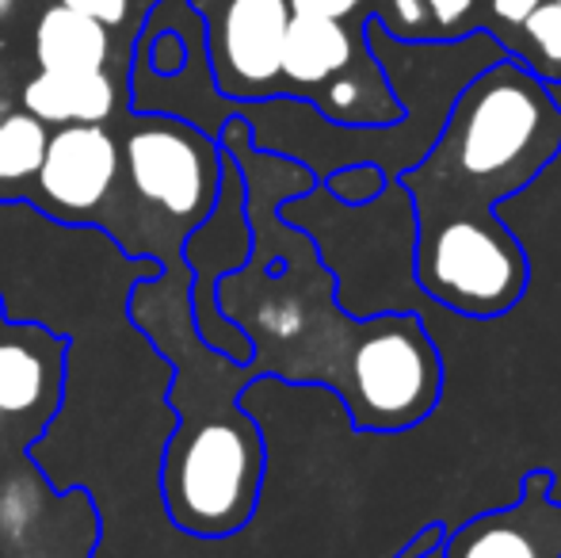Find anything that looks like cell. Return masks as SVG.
<instances>
[{
	"label": "cell",
	"mask_w": 561,
	"mask_h": 558,
	"mask_svg": "<svg viewBox=\"0 0 561 558\" xmlns=\"http://www.w3.org/2000/svg\"><path fill=\"white\" fill-rule=\"evenodd\" d=\"M561 153V107L547 81L504 54L462 84L432 149L398 176L413 210H496Z\"/></svg>",
	"instance_id": "cell-1"
},
{
	"label": "cell",
	"mask_w": 561,
	"mask_h": 558,
	"mask_svg": "<svg viewBox=\"0 0 561 558\" xmlns=\"http://www.w3.org/2000/svg\"><path fill=\"white\" fill-rule=\"evenodd\" d=\"M413 276L424 298L458 318L493 321L524 298L531 264L496 210H416Z\"/></svg>",
	"instance_id": "cell-2"
},
{
	"label": "cell",
	"mask_w": 561,
	"mask_h": 558,
	"mask_svg": "<svg viewBox=\"0 0 561 558\" xmlns=\"http://www.w3.org/2000/svg\"><path fill=\"white\" fill-rule=\"evenodd\" d=\"M264 440L244 413H210L180 424L164 455V505L192 536H233L256 513Z\"/></svg>",
	"instance_id": "cell-3"
},
{
	"label": "cell",
	"mask_w": 561,
	"mask_h": 558,
	"mask_svg": "<svg viewBox=\"0 0 561 558\" xmlns=\"http://www.w3.org/2000/svg\"><path fill=\"white\" fill-rule=\"evenodd\" d=\"M444 395V360L416 310L363 318L347 352L340 398L363 432H405L428 421Z\"/></svg>",
	"instance_id": "cell-4"
},
{
	"label": "cell",
	"mask_w": 561,
	"mask_h": 558,
	"mask_svg": "<svg viewBox=\"0 0 561 558\" xmlns=\"http://www.w3.org/2000/svg\"><path fill=\"white\" fill-rule=\"evenodd\" d=\"M123 164L134 195L195 230L210 215L222 184L226 153L218 141L184 119H141L126 135Z\"/></svg>",
	"instance_id": "cell-5"
},
{
	"label": "cell",
	"mask_w": 561,
	"mask_h": 558,
	"mask_svg": "<svg viewBox=\"0 0 561 558\" xmlns=\"http://www.w3.org/2000/svg\"><path fill=\"white\" fill-rule=\"evenodd\" d=\"M207 15V61L218 92L229 100L283 96L279 66L287 38V0H195Z\"/></svg>",
	"instance_id": "cell-6"
},
{
	"label": "cell",
	"mask_w": 561,
	"mask_h": 558,
	"mask_svg": "<svg viewBox=\"0 0 561 558\" xmlns=\"http://www.w3.org/2000/svg\"><path fill=\"white\" fill-rule=\"evenodd\" d=\"M439 558H561V498L550 470H527L516 501L462 521Z\"/></svg>",
	"instance_id": "cell-7"
},
{
	"label": "cell",
	"mask_w": 561,
	"mask_h": 558,
	"mask_svg": "<svg viewBox=\"0 0 561 558\" xmlns=\"http://www.w3.org/2000/svg\"><path fill=\"white\" fill-rule=\"evenodd\" d=\"M123 172V149L104 123H69L46 138L35 172L38 207L66 223H84L107 203Z\"/></svg>",
	"instance_id": "cell-8"
},
{
	"label": "cell",
	"mask_w": 561,
	"mask_h": 558,
	"mask_svg": "<svg viewBox=\"0 0 561 558\" xmlns=\"http://www.w3.org/2000/svg\"><path fill=\"white\" fill-rule=\"evenodd\" d=\"M367 20L340 23L313 20V15H290L287 38H283V96L313 100L336 73H344L359 54H367Z\"/></svg>",
	"instance_id": "cell-9"
},
{
	"label": "cell",
	"mask_w": 561,
	"mask_h": 558,
	"mask_svg": "<svg viewBox=\"0 0 561 558\" xmlns=\"http://www.w3.org/2000/svg\"><path fill=\"white\" fill-rule=\"evenodd\" d=\"M61 387V341L38 329L0 337V418L50 410Z\"/></svg>",
	"instance_id": "cell-10"
},
{
	"label": "cell",
	"mask_w": 561,
	"mask_h": 558,
	"mask_svg": "<svg viewBox=\"0 0 561 558\" xmlns=\"http://www.w3.org/2000/svg\"><path fill=\"white\" fill-rule=\"evenodd\" d=\"M118 107V84L107 69L89 73H54L38 69L23 84V112L35 115L46 127H69V123H107Z\"/></svg>",
	"instance_id": "cell-11"
},
{
	"label": "cell",
	"mask_w": 561,
	"mask_h": 558,
	"mask_svg": "<svg viewBox=\"0 0 561 558\" xmlns=\"http://www.w3.org/2000/svg\"><path fill=\"white\" fill-rule=\"evenodd\" d=\"M35 61L54 73H89L112 61V27L66 4H50L35 27Z\"/></svg>",
	"instance_id": "cell-12"
},
{
	"label": "cell",
	"mask_w": 561,
	"mask_h": 558,
	"mask_svg": "<svg viewBox=\"0 0 561 558\" xmlns=\"http://www.w3.org/2000/svg\"><path fill=\"white\" fill-rule=\"evenodd\" d=\"M46 123H38L27 112L0 115V192H15L27 180H35L38 164L46 153Z\"/></svg>",
	"instance_id": "cell-13"
},
{
	"label": "cell",
	"mask_w": 561,
	"mask_h": 558,
	"mask_svg": "<svg viewBox=\"0 0 561 558\" xmlns=\"http://www.w3.org/2000/svg\"><path fill=\"white\" fill-rule=\"evenodd\" d=\"M512 58L524 61L531 73L542 81H561V4L558 0H542L527 23L519 27V43Z\"/></svg>",
	"instance_id": "cell-14"
},
{
	"label": "cell",
	"mask_w": 561,
	"mask_h": 558,
	"mask_svg": "<svg viewBox=\"0 0 561 558\" xmlns=\"http://www.w3.org/2000/svg\"><path fill=\"white\" fill-rule=\"evenodd\" d=\"M386 184H390V176L370 161L344 164V169L329 172V176L321 180V187H325L336 203H344V207H363V203H370L375 195H382Z\"/></svg>",
	"instance_id": "cell-15"
},
{
	"label": "cell",
	"mask_w": 561,
	"mask_h": 558,
	"mask_svg": "<svg viewBox=\"0 0 561 558\" xmlns=\"http://www.w3.org/2000/svg\"><path fill=\"white\" fill-rule=\"evenodd\" d=\"M432 43H450L470 31H481V0H424Z\"/></svg>",
	"instance_id": "cell-16"
},
{
	"label": "cell",
	"mask_w": 561,
	"mask_h": 558,
	"mask_svg": "<svg viewBox=\"0 0 561 558\" xmlns=\"http://www.w3.org/2000/svg\"><path fill=\"white\" fill-rule=\"evenodd\" d=\"M539 4L542 0H481V31H489L512 54L519 43V27Z\"/></svg>",
	"instance_id": "cell-17"
},
{
	"label": "cell",
	"mask_w": 561,
	"mask_h": 558,
	"mask_svg": "<svg viewBox=\"0 0 561 558\" xmlns=\"http://www.w3.org/2000/svg\"><path fill=\"white\" fill-rule=\"evenodd\" d=\"M290 15H313V20H340V23H363L378 15L382 0H287Z\"/></svg>",
	"instance_id": "cell-18"
},
{
	"label": "cell",
	"mask_w": 561,
	"mask_h": 558,
	"mask_svg": "<svg viewBox=\"0 0 561 558\" xmlns=\"http://www.w3.org/2000/svg\"><path fill=\"white\" fill-rule=\"evenodd\" d=\"M444 544H447V528L439 521H432L428 528L416 532V536L409 539V544H401L393 558H439Z\"/></svg>",
	"instance_id": "cell-19"
},
{
	"label": "cell",
	"mask_w": 561,
	"mask_h": 558,
	"mask_svg": "<svg viewBox=\"0 0 561 558\" xmlns=\"http://www.w3.org/2000/svg\"><path fill=\"white\" fill-rule=\"evenodd\" d=\"M58 4L92 15V20H100L104 27H118V23L126 20V8H130V0H58Z\"/></svg>",
	"instance_id": "cell-20"
},
{
	"label": "cell",
	"mask_w": 561,
	"mask_h": 558,
	"mask_svg": "<svg viewBox=\"0 0 561 558\" xmlns=\"http://www.w3.org/2000/svg\"><path fill=\"white\" fill-rule=\"evenodd\" d=\"M547 96L554 100V107H561V81H547Z\"/></svg>",
	"instance_id": "cell-21"
},
{
	"label": "cell",
	"mask_w": 561,
	"mask_h": 558,
	"mask_svg": "<svg viewBox=\"0 0 561 558\" xmlns=\"http://www.w3.org/2000/svg\"><path fill=\"white\" fill-rule=\"evenodd\" d=\"M12 8H15V0H0V20H8V15H12Z\"/></svg>",
	"instance_id": "cell-22"
},
{
	"label": "cell",
	"mask_w": 561,
	"mask_h": 558,
	"mask_svg": "<svg viewBox=\"0 0 561 558\" xmlns=\"http://www.w3.org/2000/svg\"><path fill=\"white\" fill-rule=\"evenodd\" d=\"M0 115H8V100L4 96H0Z\"/></svg>",
	"instance_id": "cell-23"
},
{
	"label": "cell",
	"mask_w": 561,
	"mask_h": 558,
	"mask_svg": "<svg viewBox=\"0 0 561 558\" xmlns=\"http://www.w3.org/2000/svg\"><path fill=\"white\" fill-rule=\"evenodd\" d=\"M558 4H561V0H558Z\"/></svg>",
	"instance_id": "cell-24"
}]
</instances>
